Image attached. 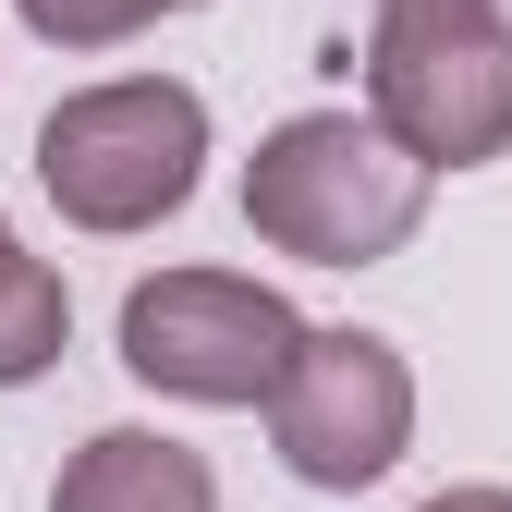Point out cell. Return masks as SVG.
I'll return each instance as SVG.
<instances>
[{
    "label": "cell",
    "mask_w": 512,
    "mask_h": 512,
    "mask_svg": "<svg viewBox=\"0 0 512 512\" xmlns=\"http://www.w3.org/2000/svg\"><path fill=\"white\" fill-rule=\"evenodd\" d=\"M427 196L439 183L366 110H293L244 159V232L269 256H305V269H378V256H403Z\"/></svg>",
    "instance_id": "6da1fadb"
},
{
    "label": "cell",
    "mask_w": 512,
    "mask_h": 512,
    "mask_svg": "<svg viewBox=\"0 0 512 512\" xmlns=\"http://www.w3.org/2000/svg\"><path fill=\"white\" fill-rule=\"evenodd\" d=\"M196 171H208V98L183 74H98L74 98H49L37 122V196L98 244L159 232L196 196Z\"/></svg>",
    "instance_id": "7a4b0ae2"
},
{
    "label": "cell",
    "mask_w": 512,
    "mask_h": 512,
    "mask_svg": "<svg viewBox=\"0 0 512 512\" xmlns=\"http://www.w3.org/2000/svg\"><path fill=\"white\" fill-rule=\"evenodd\" d=\"M366 122L427 183L512 159V13L500 0H378V25H366Z\"/></svg>",
    "instance_id": "3957f363"
},
{
    "label": "cell",
    "mask_w": 512,
    "mask_h": 512,
    "mask_svg": "<svg viewBox=\"0 0 512 512\" xmlns=\"http://www.w3.org/2000/svg\"><path fill=\"white\" fill-rule=\"evenodd\" d=\"M122 378H147L159 403H208V415H244L281 391V366L305 342V317L281 281L256 269H159L122 293Z\"/></svg>",
    "instance_id": "277c9868"
},
{
    "label": "cell",
    "mask_w": 512,
    "mask_h": 512,
    "mask_svg": "<svg viewBox=\"0 0 512 512\" xmlns=\"http://www.w3.org/2000/svg\"><path fill=\"white\" fill-rule=\"evenodd\" d=\"M269 415V452L293 488H378L403 452H415V366L391 330H305L293 366H281V391L256 403Z\"/></svg>",
    "instance_id": "5b68a950"
},
{
    "label": "cell",
    "mask_w": 512,
    "mask_h": 512,
    "mask_svg": "<svg viewBox=\"0 0 512 512\" xmlns=\"http://www.w3.org/2000/svg\"><path fill=\"white\" fill-rule=\"evenodd\" d=\"M49 512H220V476L171 427H98L49 476Z\"/></svg>",
    "instance_id": "8992f818"
},
{
    "label": "cell",
    "mask_w": 512,
    "mask_h": 512,
    "mask_svg": "<svg viewBox=\"0 0 512 512\" xmlns=\"http://www.w3.org/2000/svg\"><path fill=\"white\" fill-rule=\"evenodd\" d=\"M61 342H74V293H61V269H49V256H25V232L0 220V391L49 378Z\"/></svg>",
    "instance_id": "52a82bcc"
},
{
    "label": "cell",
    "mask_w": 512,
    "mask_h": 512,
    "mask_svg": "<svg viewBox=\"0 0 512 512\" xmlns=\"http://www.w3.org/2000/svg\"><path fill=\"white\" fill-rule=\"evenodd\" d=\"M25 13V37H49V49H122V37H147L171 0H13Z\"/></svg>",
    "instance_id": "ba28073f"
},
{
    "label": "cell",
    "mask_w": 512,
    "mask_h": 512,
    "mask_svg": "<svg viewBox=\"0 0 512 512\" xmlns=\"http://www.w3.org/2000/svg\"><path fill=\"white\" fill-rule=\"evenodd\" d=\"M415 512H512V488H439V500H415Z\"/></svg>",
    "instance_id": "9c48e42d"
},
{
    "label": "cell",
    "mask_w": 512,
    "mask_h": 512,
    "mask_svg": "<svg viewBox=\"0 0 512 512\" xmlns=\"http://www.w3.org/2000/svg\"><path fill=\"white\" fill-rule=\"evenodd\" d=\"M171 13H208V0H171Z\"/></svg>",
    "instance_id": "30bf717a"
}]
</instances>
